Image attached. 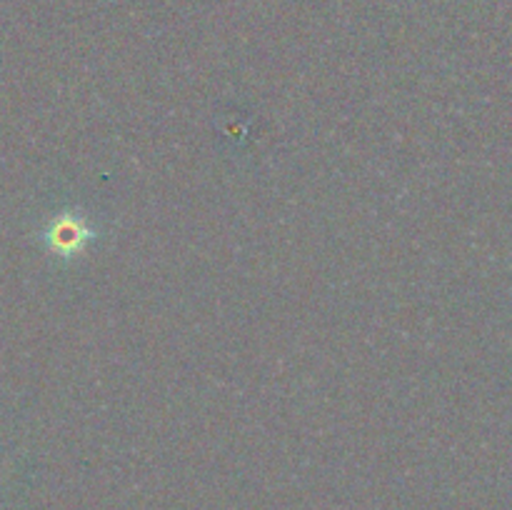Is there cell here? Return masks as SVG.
Wrapping results in <instances>:
<instances>
[{"label":"cell","mask_w":512,"mask_h":510,"mask_svg":"<svg viewBox=\"0 0 512 510\" xmlns=\"http://www.w3.org/2000/svg\"><path fill=\"white\" fill-rule=\"evenodd\" d=\"M88 238H90V230L85 228L80 220L70 218V215L55 218L53 223H50V228L45 230V243H48V248L53 250V253L65 255V258L78 253Z\"/></svg>","instance_id":"cell-1"}]
</instances>
